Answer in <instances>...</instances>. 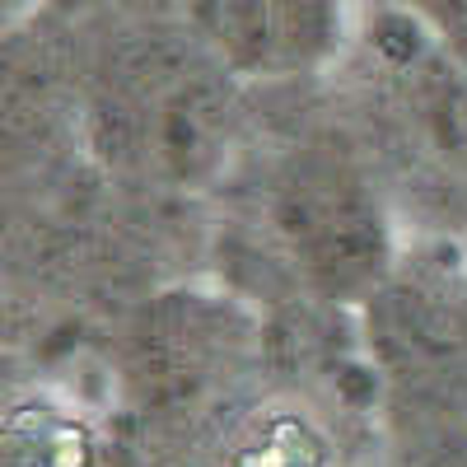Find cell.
Returning a JSON list of instances; mask_svg holds the SVG:
<instances>
[{
	"label": "cell",
	"instance_id": "cell-4",
	"mask_svg": "<svg viewBox=\"0 0 467 467\" xmlns=\"http://www.w3.org/2000/svg\"><path fill=\"white\" fill-rule=\"evenodd\" d=\"M202 15L215 52L253 70L299 66L327 43V10L318 5H206Z\"/></svg>",
	"mask_w": 467,
	"mask_h": 467
},
{
	"label": "cell",
	"instance_id": "cell-2",
	"mask_svg": "<svg viewBox=\"0 0 467 467\" xmlns=\"http://www.w3.org/2000/svg\"><path fill=\"white\" fill-rule=\"evenodd\" d=\"M276 224L304 276L323 290L369 285L388 253L383 215L369 187L356 178V169L323 154L290 169L276 197Z\"/></svg>",
	"mask_w": 467,
	"mask_h": 467
},
{
	"label": "cell",
	"instance_id": "cell-1",
	"mask_svg": "<svg viewBox=\"0 0 467 467\" xmlns=\"http://www.w3.org/2000/svg\"><path fill=\"white\" fill-rule=\"evenodd\" d=\"M103 127L112 154L164 178H192L211 169L220 150V85L202 57L173 43H154L117 75L112 94L103 99Z\"/></svg>",
	"mask_w": 467,
	"mask_h": 467
},
{
	"label": "cell",
	"instance_id": "cell-5",
	"mask_svg": "<svg viewBox=\"0 0 467 467\" xmlns=\"http://www.w3.org/2000/svg\"><path fill=\"white\" fill-rule=\"evenodd\" d=\"M0 467H94V435L61 407L24 402L5 416Z\"/></svg>",
	"mask_w": 467,
	"mask_h": 467
},
{
	"label": "cell",
	"instance_id": "cell-3",
	"mask_svg": "<svg viewBox=\"0 0 467 467\" xmlns=\"http://www.w3.org/2000/svg\"><path fill=\"white\" fill-rule=\"evenodd\" d=\"M379 356L407 379H440L467 360V314L440 290L393 285L369 304Z\"/></svg>",
	"mask_w": 467,
	"mask_h": 467
},
{
	"label": "cell",
	"instance_id": "cell-6",
	"mask_svg": "<svg viewBox=\"0 0 467 467\" xmlns=\"http://www.w3.org/2000/svg\"><path fill=\"white\" fill-rule=\"evenodd\" d=\"M229 467H327V440L295 411H266L234 440Z\"/></svg>",
	"mask_w": 467,
	"mask_h": 467
}]
</instances>
